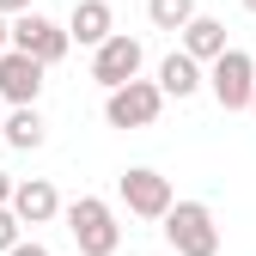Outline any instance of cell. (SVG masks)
I'll use <instances>...</instances> for the list:
<instances>
[{"label": "cell", "mask_w": 256, "mask_h": 256, "mask_svg": "<svg viewBox=\"0 0 256 256\" xmlns=\"http://www.w3.org/2000/svg\"><path fill=\"white\" fill-rule=\"evenodd\" d=\"M18 238H24V226L12 220V208H0V256H6V250H12Z\"/></svg>", "instance_id": "9a60e30c"}, {"label": "cell", "mask_w": 256, "mask_h": 256, "mask_svg": "<svg viewBox=\"0 0 256 256\" xmlns=\"http://www.w3.org/2000/svg\"><path fill=\"white\" fill-rule=\"evenodd\" d=\"M158 226H165V244L177 256H220V220L208 202H171Z\"/></svg>", "instance_id": "6da1fadb"}, {"label": "cell", "mask_w": 256, "mask_h": 256, "mask_svg": "<svg viewBox=\"0 0 256 256\" xmlns=\"http://www.w3.org/2000/svg\"><path fill=\"white\" fill-rule=\"evenodd\" d=\"M140 68H146V49H140V37H128V30H116L110 43L92 49V80H98L104 92H116V86H128V80H140Z\"/></svg>", "instance_id": "52a82bcc"}, {"label": "cell", "mask_w": 256, "mask_h": 256, "mask_svg": "<svg viewBox=\"0 0 256 256\" xmlns=\"http://www.w3.org/2000/svg\"><path fill=\"white\" fill-rule=\"evenodd\" d=\"M12 202V171H0V208Z\"/></svg>", "instance_id": "ac0fdd59"}, {"label": "cell", "mask_w": 256, "mask_h": 256, "mask_svg": "<svg viewBox=\"0 0 256 256\" xmlns=\"http://www.w3.org/2000/svg\"><path fill=\"white\" fill-rule=\"evenodd\" d=\"M6 256H55V250H49V244H37V238H18Z\"/></svg>", "instance_id": "2e32d148"}, {"label": "cell", "mask_w": 256, "mask_h": 256, "mask_svg": "<svg viewBox=\"0 0 256 256\" xmlns=\"http://www.w3.org/2000/svg\"><path fill=\"white\" fill-rule=\"evenodd\" d=\"M116 196H122V208L134 214V220H165L171 214V177H158L152 165H128L122 177H116Z\"/></svg>", "instance_id": "277c9868"}, {"label": "cell", "mask_w": 256, "mask_h": 256, "mask_svg": "<svg viewBox=\"0 0 256 256\" xmlns=\"http://www.w3.org/2000/svg\"><path fill=\"white\" fill-rule=\"evenodd\" d=\"M6 49H18V55H30L37 68H55L61 55H68L74 43H68V24H55L49 12H18V18H6Z\"/></svg>", "instance_id": "3957f363"}, {"label": "cell", "mask_w": 256, "mask_h": 256, "mask_svg": "<svg viewBox=\"0 0 256 256\" xmlns=\"http://www.w3.org/2000/svg\"><path fill=\"white\" fill-rule=\"evenodd\" d=\"M61 220H68V232H74L80 256H116L122 226H116V208H110V202L80 196V202H68V208H61Z\"/></svg>", "instance_id": "7a4b0ae2"}, {"label": "cell", "mask_w": 256, "mask_h": 256, "mask_svg": "<svg viewBox=\"0 0 256 256\" xmlns=\"http://www.w3.org/2000/svg\"><path fill=\"white\" fill-rule=\"evenodd\" d=\"M158 110H165V98H158L152 80H128V86L104 92V122L110 128H152Z\"/></svg>", "instance_id": "8992f818"}, {"label": "cell", "mask_w": 256, "mask_h": 256, "mask_svg": "<svg viewBox=\"0 0 256 256\" xmlns=\"http://www.w3.org/2000/svg\"><path fill=\"white\" fill-rule=\"evenodd\" d=\"M43 74H49V68H37V61H30V55L6 49V55H0V98H6L12 110H24V104H37V92H43Z\"/></svg>", "instance_id": "ba28073f"}, {"label": "cell", "mask_w": 256, "mask_h": 256, "mask_svg": "<svg viewBox=\"0 0 256 256\" xmlns=\"http://www.w3.org/2000/svg\"><path fill=\"white\" fill-rule=\"evenodd\" d=\"M146 18H152V30H183L196 18V0H146Z\"/></svg>", "instance_id": "5bb4252c"}, {"label": "cell", "mask_w": 256, "mask_h": 256, "mask_svg": "<svg viewBox=\"0 0 256 256\" xmlns=\"http://www.w3.org/2000/svg\"><path fill=\"white\" fill-rule=\"evenodd\" d=\"M18 12H30V0H0V18H18Z\"/></svg>", "instance_id": "e0dca14e"}, {"label": "cell", "mask_w": 256, "mask_h": 256, "mask_svg": "<svg viewBox=\"0 0 256 256\" xmlns=\"http://www.w3.org/2000/svg\"><path fill=\"white\" fill-rule=\"evenodd\" d=\"M0 140H6V146H18V152H37V146L49 140L43 110H37V104H24V110H12V116H0Z\"/></svg>", "instance_id": "4fadbf2b"}, {"label": "cell", "mask_w": 256, "mask_h": 256, "mask_svg": "<svg viewBox=\"0 0 256 256\" xmlns=\"http://www.w3.org/2000/svg\"><path fill=\"white\" fill-rule=\"evenodd\" d=\"M116 37V12H110V0H74V12H68V43H86V49H98Z\"/></svg>", "instance_id": "30bf717a"}, {"label": "cell", "mask_w": 256, "mask_h": 256, "mask_svg": "<svg viewBox=\"0 0 256 256\" xmlns=\"http://www.w3.org/2000/svg\"><path fill=\"white\" fill-rule=\"evenodd\" d=\"M177 37H183V55L196 61V68H208V61H220V55L232 49V43H226V24H220V18H208V12H196V18L177 30Z\"/></svg>", "instance_id": "8fae6325"}, {"label": "cell", "mask_w": 256, "mask_h": 256, "mask_svg": "<svg viewBox=\"0 0 256 256\" xmlns=\"http://www.w3.org/2000/svg\"><path fill=\"white\" fill-rule=\"evenodd\" d=\"M244 110H250V116H256V86H250V104H244Z\"/></svg>", "instance_id": "ffe728a7"}, {"label": "cell", "mask_w": 256, "mask_h": 256, "mask_svg": "<svg viewBox=\"0 0 256 256\" xmlns=\"http://www.w3.org/2000/svg\"><path fill=\"white\" fill-rule=\"evenodd\" d=\"M12 220L18 226H49V220L61 214V196H55V183L49 177H24V183H12Z\"/></svg>", "instance_id": "9c48e42d"}, {"label": "cell", "mask_w": 256, "mask_h": 256, "mask_svg": "<svg viewBox=\"0 0 256 256\" xmlns=\"http://www.w3.org/2000/svg\"><path fill=\"white\" fill-rule=\"evenodd\" d=\"M244 12H256V0H244Z\"/></svg>", "instance_id": "44dd1931"}, {"label": "cell", "mask_w": 256, "mask_h": 256, "mask_svg": "<svg viewBox=\"0 0 256 256\" xmlns=\"http://www.w3.org/2000/svg\"><path fill=\"white\" fill-rule=\"evenodd\" d=\"M202 86L214 92L220 110H244V104H250V86H256V61H250L244 49H226L220 61L202 68Z\"/></svg>", "instance_id": "5b68a950"}, {"label": "cell", "mask_w": 256, "mask_h": 256, "mask_svg": "<svg viewBox=\"0 0 256 256\" xmlns=\"http://www.w3.org/2000/svg\"><path fill=\"white\" fill-rule=\"evenodd\" d=\"M0 55H6V18H0Z\"/></svg>", "instance_id": "d6986e66"}, {"label": "cell", "mask_w": 256, "mask_h": 256, "mask_svg": "<svg viewBox=\"0 0 256 256\" xmlns=\"http://www.w3.org/2000/svg\"><path fill=\"white\" fill-rule=\"evenodd\" d=\"M152 86H158V98H196V92H202V68L183 49H171L165 61H158V80Z\"/></svg>", "instance_id": "7c38bea8"}]
</instances>
